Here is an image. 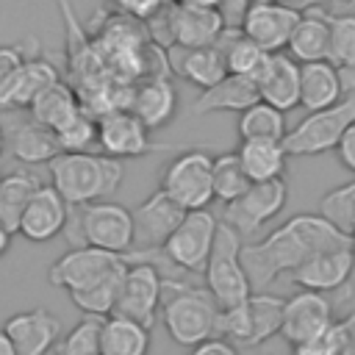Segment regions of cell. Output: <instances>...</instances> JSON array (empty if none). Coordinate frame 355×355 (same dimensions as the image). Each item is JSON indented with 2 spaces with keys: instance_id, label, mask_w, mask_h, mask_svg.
<instances>
[{
  "instance_id": "cell-5",
  "label": "cell",
  "mask_w": 355,
  "mask_h": 355,
  "mask_svg": "<svg viewBox=\"0 0 355 355\" xmlns=\"http://www.w3.org/2000/svg\"><path fill=\"white\" fill-rule=\"evenodd\" d=\"M283 297L269 291H252L247 302L233 308H219L216 336L230 341L233 347H261L272 336L280 333L283 322Z\"/></svg>"
},
{
  "instance_id": "cell-40",
  "label": "cell",
  "mask_w": 355,
  "mask_h": 355,
  "mask_svg": "<svg viewBox=\"0 0 355 355\" xmlns=\"http://www.w3.org/2000/svg\"><path fill=\"white\" fill-rule=\"evenodd\" d=\"M100 330H103V319H97V316H83L78 324H72L69 333L61 336L55 352H69V355H100Z\"/></svg>"
},
{
  "instance_id": "cell-23",
  "label": "cell",
  "mask_w": 355,
  "mask_h": 355,
  "mask_svg": "<svg viewBox=\"0 0 355 355\" xmlns=\"http://www.w3.org/2000/svg\"><path fill=\"white\" fill-rule=\"evenodd\" d=\"M225 25L214 8L180 6L172 0V47H211Z\"/></svg>"
},
{
  "instance_id": "cell-30",
  "label": "cell",
  "mask_w": 355,
  "mask_h": 355,
  "mask_svg": "<svg viewBox=\"0 0 355 355\" xmlns=\"http://www.w3.org/2000/svg\"><path fill=\"white\" fill-rule=\"evenodd\" d=\"M216 47L222 50L227 75H239V78H250V80H255L261 75V69L269 58V53H263L258 44H252L239 28H225Z\"/></svg>"
},
{
  "instance_id": "cell-36",
  "label": "cell",
  "mask_w": 355,
  "mask_h": 355,
  "mask_svg": "<svg viewBox=\"0 0 355 355\" xmlns=\"http://www.w3.org/2000/svg\"><path fill=\"white\" fill-rule=\"evenodd\" d=\"M211 186H214V200L230 202V200L241 197L252 183H250L239 155L236 153H222L211 164Z\"/></svg>"
},
{
  "instance_id": "cell-33",
  "label": "cell",
  "mask_w": 355,
  "mask_h": 355,
  "mask_svg": "<svg viewBox=\"0 0 355 355\" xmlns=\"http://www.w3.org/2000/svg\"><path fill=\"white\" fill-rule=\"evenodd\" d=\"M58 80L61 78H58L55 64H50L42 55H31L22 64V69H19V78H17L14 89H11V97H8V108L6 111H11V108H31V103L39 94H44L50 86H55Z\"/></svg>"
},
{
  "instance_id": "cell-44",
  "label": "cell",
  "mask_w": 355,
  "mask_h": 355,
  "mask_svg": "<svg viewBox=\"0 0 355 355\" xmlns=\"http://www.w3.org/2000/svg\"><path fill=\"white\" fill-rule=\"evenodd\" d=\"M336 155H338V164H341L347 172L355 175V122L344 130L341 141L336 144Z\"/></svg>"
},
{
  "instance_id": "cell-17",
  "label": "cell",
  "mask_w": 355,
  "mask_h": 355,
  "mask_svg": "<svg viewBox=\"0 0 355 355\" xmlns=\"http://www.w3.org/2000/svg\"><path fill=\"white\" fill-rule=\"evenodd\" d=\"M133 241L139 250H161L164 241L172 236V230L183 222L186 211L169 200L161 189H155L144 202H139L133 211Z\"/></svg>"
},
{
  "instance_id": "cell-38",
  "label": "cell",
  "mask_w": 355,
  "mask_h": 355,
  "mask_svg": "<svg viewBox=\"0 0 355 355\" xmlns=\"http://www.w3.org/2000/svg\"><path fill=\"white\" fill-rule=\"evenodd\" d=\"M31 55H39V42L36 39H25V42H17V44H0V111L8 108L11 89L19 78L22 64Z\"/></svg>"
},
{
  "instance_id": "cell-22",
  "label": "cell",
  "mask_w": 355,
  "mask_h": 355,
  "mask_svg": "<svg viewBox=\"0 0 355 355\" xmlns=\"http://www.w3.org/2000/svg\"><path fill=\"white\" fill-rule=\"evenodd\" d=\"M164 55H166V67L175 75H180L183 80L194 83L197 89H208L227 75L222 50L216 44H211V47H169V50H164Z\"/></svg>"
},
{
  "instance_id": "cell-6",
  "label": "cell",
  "mask_w": 355,
  "mask_h": 355,
  "mask_svg": "<svg viewBox=\"0 0 355 355\" xmlns=\"http://www.w3.org/2000/svg\"><path fill=\"white\" fill-rule=\"evenodd\" d=\"M202 275H205V291L214 297V302L222 311L247 302V297L252 294L247 272L241 266V239L225 222H219L216 227V239Z\"/></svg>"
},
{
  "instance_id": "cell-43",
  "label": "cell",
  "mask_w": 355,
  "mask_h": 355,
  "mask_svg": "<svg viewBox=\"0 0 355 355\" xmlns=\"http://www.w3.org/2000/svg\"><path fill=\"white\" fill-rule=\"evenodd\" d=\"M250 6H252V0H219L216 14H219L225 28H241L244 14L250 11Z\"/></svg>"
},
{
  "instance_id": "cell-45",
  "label": "cell",
  "mask_w": 355,
  "mask_h": 355,
  "mask_svg": "<svg viewBox=\"0 0 355 355\" xmlns=\"http://www.w3.org/2000/svg\"><path fill=\"white\" fill-rule=\"evenodd\" d=\"M189 355H239V349L225 338H208L189 349Z\"/></svg>"
},
{
  "instance_id": "cell-29",
  "label": "cell",
  "mask_w": 355,
  "mask_h": 355,
  "mask_svg": "<svg viewBox=\"0 0 355 355\" xmlns=\"http://www.w3.org/2000/svg\"><path fill=\"white\" fill-rule=\"evenodd\" d=\"M236 155L250 178V183L280 180L286 172V161H288L283 141H241Z\"/></svg>"
},
{
  "instance_id": "cell-37",
  "label": "cell",
  "mask_w": 355,
  "mask_h": 355,
  "mask_svg": "<svg viewBox=\"0 0 355 355\" xmlns=\"http://www.w3.org/2000/svg\"><path fill=\"white\" fill-rule=\"evenodd\" d=\"M327 61L338 69H355V11H330V53Z\"/></svg>"
},
{
  "instance_id": "cell-16",
  "label": "cell",
  "mask_w": 355,
  "mask_h": 355,
  "mask_svg": "<svg viewBox=\"0 0 355 355\" xmlns=\"http://www.w3.org/2000/svg\"><path fill=\"white\" fill-rule=\"evenodd\" d=\"M14 347V355H47L61 341V322L47 308H31L8 316L0 327Z\"/></svg>"
},
{
  "instance_id": "cell-14",
  "label": "cell",
  "mask_w": 355,
  "mask_h": 355,
  "mask_svg": "<svg viewBox=\"0 0 355 355\" xmlns=\"http://www.w3.org/2000/svg\"><path fill=\"white\" fill-rule=\"evenodd\" d=\"M355 269V255L349 244L341 247H330L316 252L313 258H308L302 266H297L288 277L294 286H300L302 291H338V288H349V277Z\"/></svg>"
},
{
  "instance_id": "cell-1",
  "label": "cell",
  "mask_w": 355,
  "mask_h": 355,
  "mask_svg": "<svg viewBox=\"0 0 355 355\" xmlns=\"http://www.w3.org/2000/svg\"><path fill=\"white\" fill-rule=\"evenodd\" d=\"M341 244H349V239L336 233L319 214H297L266 239L241 244V266L247 272L250 288L263 291L280 275H291L316 252Z\"/></svg>"
},
{
  "instance_id": "cell-9",
  "label": "cell",
  "mask_w": 355,
  "mask_h": 355,
  "mask_svg": "<svg viewBox=\"0 0 355 355\" xmlns=\"http://www.w3.org/2000/svg\"><path fill=\"white\" fill-rule=\"evenodd\" d=\"M211 164L214 158L202 150H186L175 155L161 169L158 189L175 200L186 214L189 211H205L214 202V186H211Z\"/></svg>"
},
{
  "instance_id": "cell-53",
  "label": "cell",
  "mask_w": 355,
  "mask_h": 355,
  "mask_svg": "<svg viewBox=\"0 0 355 355\" xmlns=\"http://www.w3.org/2000/svg\"><path fill=\"white\" fill-rule=\"evenodd\" d=\"M252 3H286V0H252Z\"/></svg>"
},
{
  "instance_id": "cell-51",
  "label": "cell",
  "mask_w": 355,
  "mask_h": 355,
  "mask_svg": "<svg viewBox=\"0 0 355 355\" xmlns=\"http://www.w3.org/2000/svg\"><path fill=\"white\" fill-rule=\"evenodd\" d=\"M3 153H6V130L0 125V158H3Z\"/></svg>"
},
{
  "instance_id": "cell-25",
  "label": "cell",
  "mask_w": 355,
  "mask_h": 355,
  "mask_svg": "<svg viewBox=\"0 0 355 355\" xmlns=\"http://www.w3.org/2000/svg\"><path fill=\"white\" fill-rule=\"evenodd\" d=\"M258 97V86L250 78H239V75H225L222 80H216L214 86L202 89L200 97L191 103V114L202 116V114H216V111H247L250 105H255Z\"/></svg>"
},
{
  "instance_id": "cell-28",
  "label": "cell",
  "mask_w": 355,
  "mask_h": 355,
  "mask_svg": "<svg viewBox=\"0 0 355 355\" xmlns=\"http://www.w3.org/2000/svg\"><path fill=\"white\" fill-rule=\"evenodd\" d=\"M39 186H42V180L28 169H14L0 178V225L11 236H17L19 219Z\"/></svg>"
},
{
  "instance_id": "cell-46",
  "label": "cell",
  "mask_w": 355,
  "mask_h": 355,
  "mask_svg": "<svg viewBox=\"0 0 355 355\" xmlns=\"http://www.w3.org/2000/svg\"><path fill=\"white\" fill-rule=\"evenodd\" d=\"M330 0H286L288 8H294L297 14H305V11H316V8H324Z\"/></svg>"
},
{
  "instance_id": "cell-11",
  "label": "cell",
  "mask_w": 355,
  "mask_h": 355,
  "mask_svg": "<svg viewBox=\"0 0 355 355\" xmlns=\"http://www.w3.org/2000/svg\"><path fill=\"white\" fill-rule=\"evenodd\" d=\"M216 216L205 211H189L183 222L172 230V236L164 241L161 255L166 258L169 266L183 269V272H202L216 239Z\"/></svg>"
},
{
  "instance_id": "cell-10",
  "label": "cell",
  "mask_w": 355,
  "mask_h": 355,
  "mask_svg": "<svg viewBox=\"0 0 355 355\" xmlns=\"http://www.w3.org/2000/svg\"><path fill=\"white\" fill-rule=\"evenodd\" d=\"M161 302H164V272L147 261L128 263V269L122 275L114 313L133 319L141 327L153 330L158 311H161Z\"/></svg>"
},
{
  "instance_id": "cell-42",
  "label": "cell",
  "mask_w": 355,
  "mask_h": 355,
  "mask_svg": "<svg viewBox=\"0 0 355 355\" xmlns=\"http://www.w3.org/2000/svg\"><path fill=\"white\" fill-rule=\"evenodd\" d=\"M166 3H169V0H111V6H114L119 14H125L128 19H133V22H147V19L155 17Z\"/></svg>"
},
{
  "instance_id": "cell-15",
  "label": "cell",
  "mask_w": 355,
  "mask_h": 355,
  "mask_svg": "<svg viewBox=\"0 0 355 355\" xmlns=\"http://www.w3.org/2000/svg\"><path fill=\"white\" fill-rule=\"evenodd\" d=\"M297 19L300 14L286 3H252L239 31L263 53L275 55V53H286Z\"/></svg>"
},
{
  "instance_id": "cell-2",
  "label": "cell",
  "mask_w": 355,
  "mask_h": 355,
  "mask_svg": "<svg viewBox=\"0 0 355 355\" xmlns=\"http://www.w3.org/2000/svg\"><path fill=\"white\" fill-rule=\"evenodd\" d=\"M50 186L67 205H89L108 200L125 178V166L103 153H58L50 164Z\"/></svg>"
},
{
  "instance_id": "cell-56",
  "label": "cell",
  "mask_w": 355,
  "mask_h": 355,
  "mask_svg": "<svg viewBox=\"0 0 355 355\" xmlns=\"http://www.w3.org/2000/svg\"><path fill=\"white\" fill-rule=\"evenodd\" d=\"M55 355H69V352H55Z\"/></svg>"
},
{
  "instance_id": "cell-39",
  "label": "cell",
  "mask_w": 355,
  "mask_h": 355,
  "mask_svg": "<svg viewBox=\"0 0 355 355\" xmlns=\"http://www.w3.org/2000/svg\"><path fill=\"white\" fill-rule=\"evenodd\" d=\"M55 141L61 153H89V147L97 144V116L80 103V111L55 130Z\"/></svg>"
},
{
  "instance_id": "cell-4",
  "label": "cell",
  "mask_w": 355,
  "mask_h": 355,
  "mask_svg": "<svg viewBox=\"0 0 355 355\" xmlns=\"http://www.w3.org/2000/svg\"><path fill=\"white\" fill-rule=\"evenodd\" d=\"M161 322L166 336L180 347H197L200 341L219 338V305L205 288L186 286L175 277L164 275V302Z\"/></svg>"
},
{
  "instance_id": "cell-47",
  "label": "cell",
  "mask_w": 355,
  "mask_h": 355,
  "mask_svg": "<svg viewBox=\"0 0 355 355\" xmlns=\"http://www.w3.org/2000/svg\"><path fill=\"white\" fill-rule=\"evenodd\" d=\"M175 3H180V6H194V8H214V11H216V3H219V0H175Z\"/></svg>"
},
{
  "instance_id": "cell-13",
  "label": "cell",
  "mask_w": 355,
  "mask_h": 355,
  "mask_svg": "<svg viewBox=\"0 0 355 355\" xmlns=\"http://www.w3.org/2000/svg\"><path fill=\"white\" fill-rule=\"evenodd\" d=\"M333 300L319 291H297L283 302V322H280V336L294 347L302 341H311L322 336L333 322Z\"/></svg>"
},
{
  "instance_id": "cell-52",
  "label": "cell",
  "mask_w": 355,
  "mask_h": 355,
  "mask_svg": "<svg viewBox=\"0 0 355 355\" xmlns=\"http://www.w3.org/2000/svg\"><path fill=\"white\" fill-rule=\"evenodd\" d=\"M349 322H352V330H349V336H352V347H355V313H349Z\"/></svg>"
},
{
  "instance_id": "cell-49",
  "label": "cell",
  "mask_w": 355,
  "mask_h": 355,
  "mask_svg": "<svg viewBox=\"0 0 355 355\" xmlns=\"http://www.w3.org/2000/svg\"><path fill=\"white\" fill-rule=\"evenodd\" d=\"M0 355H14V347H11V341L6 338L3 330H0Z\"/></svg>"
},
{
  "instance_id": "cell-48",
  "label": "cell",
  "mask_w": 355,
  "mask_h": 355,
  "mask_svg": "<svg viewBox=\"0 0 355 355\" xmlns=\"http://www.w3.org/2000/svg\"><path fill=\"white\" fill-rule=\"evenodd\" d=\"M11 239H14V236H11V233H8V230L0 225V255H6V252H8V247H11Z\"/></svg>"
},
{
  "instance_id": "cell-27",
  "label": "cell",
  "mask_w": 355,
  "mask_h": 355,
  "mask_svg": "<svg viewBox=\"0 0 355 355\" xmlns=\"http://www.w3.org/2000/svg\"><path fill=\"white\" fill-rule=\"evenodd\" d=\"M6 144L11 147V155L19 164L28 166H39V164H50L61 147L55 141V133L33 119H19L14 122V128L6 133Z\"/></svg>"
},
{
  "instance_id": "cell-8",
  "label": "cell",
  "mask_w": 355,
  "mask_h": 355,
  "mask_svg": "<svg viewBox=\"0 0 355 355\" xmlns=\"http://www.w3.org/2000/svg\"><path fill=\"white\" fill-rule=\"evenodd\" d=\"M352 122H355V89L347 92L336 105L308 114L294 130L286 133L283 147L288 155H302V158L330 153L336 150V144L341 141L344 130Z\"/></svg>"
},
{
  "instance_id": "cell-24",
  "label": "cell",
  "mask_w": 355,
  "mask_h": 355,
  "mask_svg": "<svg viewBox=\"0 0 355 355\" xmlns=\"http://www.w3.org/2000/svg\"><path fill=\"white\" fill-rule=\"evenodd\" d=\"M330 53V11L316 8L300 14L291 39L286 44V55L294 58L297 64H311V61H324Z\"/></svg>"
},
{
  "instance_id": "cell-26",
  "label": "cell",
  "mask_w": 355,
  "mask_h": 355,
  "mask_svg": "<svg viewBox=\"0 0 355 355\" xmlns=\"http://www.w3.org/2000/svg\"><path fill=\"white\" fill-rule=\"evenodd\" d=\"M344 97L338 67L324 61L300 64V105L305 111H324Z\"/></svg>"
},
{
  "instance_id": "cell-41",
  "label": "cell",
  "mask_w": 355,
  "mask_h": 355,
  "mask_svg": "<svg viewBox=\"0 0 355 355\" xmlns=\"http://www.w3.org/2000/svg\"><path fill=\"white\" fill-rule=\"evenodd\" d=\"M349 327H352L349 316L336 319L322 336H316L311 341H302V344H294L288 355H336L341 349V344L349 338Z\"/></svg>"
},
{
  "instance_id": "cell-31",
  "label": "cell",
  "mask_w": 355,
  "mask_h": 355,
  "mask_svg": "<svg viewBox=\"0 0 355 355\" xmlns=\"http://www.w3.org/2000/svg\"><path fill=\"white\" fill-rule=\"evenodd\" d=\"M150 330L125 316H105L100 330V355H147Z\"/></svg>"
},
{
  "instance_id": "cell-3",
  "label": "cell",
  "mask_w": 355,
  "mask_h": 355,
  "mask_svg": "<svg viewBox=\"0 0 355 355\" xmlns=\"http://www.w3.org/2000/svg\"><path fill=\"white\" fill-rule=\"evenodd\" d=\"M64 236L72 247H94L114 255H128L136 247L130 208L114 200L69 205Z\"/></svg>"
},
{
  "instance_id": "cell-32",
  "label": "cell",
  "mask_w": 355,
  "mask_h": 355,
  "mask_svg": "<svg viewBox=\"0 0 355 355\" xmlns=\"http://www.w3.org/2000/svg\"><path fill=\"white\" fill-rule=\"evenodd\" d=\"M28 111H31V119L33 122H39V125H44V128H50L55 133L64 122H69L80 111V97H78V92L69 83H61L58 80L44 94H39L31 103Z\"/></svg>"
},
{
  "instance_id": "cell-55",
  "label": "cell",
  "mask_w": 355,
  "mask_h": 355,
  "mask_svg": "<svg viewBox=\"0 0 355 355\" xmlns=\"http://www.w3.org/2000/svg\"><path fill=\"white\" fill-rule=\"evenodd\" d=\"M338 3H347V6H349V3H355V0H338Z\"/></svg>"
},
{
  "instance_id": "cell-7",
  "label": "cell",
  "mask_w": 355,
  "mask_h": 355,
  "mask_svg": "<svg viewBox=\"0 0 355 355\" xmlns=\"http://www.w3.org/2000/svg\"><path fill=\"white\" fill-rule=\"evenodd\" d=\"M125 269H128L125 255L103 252L94 247H72L50 263L47 280L55 288H64L67 294H78V291H89L94 286L119 280Z\"/></svg>"
},
{
  "instance_id": "cell-35",
  "label": "cell",
  "mask_w": 355,
  "mask_h": 355,
  "mask_svg": "<svg viewBox=\"0 0 355 355\" xmlns=\"http://www.w3.org/2000/svg\"><path fill=\"white\" fill-rule=\"evenodd\" d=\"M319 216L344 239L355 236V180L330 189L319 200Z\"/></svg>"
},
{
  "instance_id": "cell-54",
  "label": "cell",
  "mask_w": 355,
  "mask_h": 355,
  "mask_svg": "<svg viewBox=\"0 0 355 355\" xmlns=\"http://www.w3.org/2000/svg\"><path fill=\"white\" fill-rule=\"evenodd\" d=\"M349 247H352V255H355V236L349 239Z\"/></svg>"
},
{
  "instance_id": "cell-20",
  "label": "cell",
  "mask_w": 355,
  "mask_h": 355,
  "mask_svg": "<svg viewBox=\"0 0 355 355\" xmlns=\"http://www.w3.org/2000/svg\"><path fill=\"white\" fill-rule=\"evenodd\" d=\"M128 111L147 130H155V128L169 125L172 116L178 114V92H175L172 80L164 78V75H147L139 86L130 89Z\"/></svg>"
},
{
  "instance_id": "cell-12",
  "label": "cell",
  "mask_w": 355,
  "mask_h": 355,
  "mask_svg": "<svg viewBox=\"0 0 355 355\" xmlns=\"http://www.w3.org/2000/svg\"><path fill=\"white\" fill-rule=\"evenodd\" d=\"M288 200V186L286 180H266V183H252L241 197L225 202L222 219L230 230L239 233V239L252 236L261 230L269 219H275Z\"/></svg>"
},
{
  "instance_id": "cell-19",
  "label": "cell",
  "mask_w": 355,
  "mask_h": 355,
  "mask_svg": "<svg viewBox=\"0 0 355 355\" xmlns=\"http://www.w3.org/2000/svg\"><path fill=\"white\" fill-rule=\"evenodd\" d=\"M67 211H69V205L61 200V194L50 183H42L36 189V194L31 197V202L19 219L17 233L31 244L53 241L58 233H64Z\"/></svg>"
},
{
  "instance_id": "cell-18",
  "label": "cell",
  "mask_w": 355,
  "mask_h": 355,
  "mask_svg": "<svg viewBox=\"0 0 355 355\" xmlns=\"http://www.w3.org/2000/svg\"><path fill=\"white\" fill-rule=\"evenodd\" d=\"M97 144L108 158H139L150 150V130L128 111H105L97 116Z\"/></svg>"
},
{
  "instance_id": "cell-34",
  "label": "cell",
  "mask_w": 355,
  "mask_h": 355,
  "mask_svg": "<svg viewBox=\"0 0 355 355\" xmlns=\"http://www.w3.org/2000/svg\"><path fill=\"white\" fill-rule=\"evenodd\" d=\"M236 128H239L241 141H283L286 133H288L286 114L261 103V100L239 114Z\"/></svg>"
},
{
  "instance_id": "cell-21",
  "label": "cell",
  "mask_w": 355,
  "mask_h": 355,
  "mask_svg": "<svg viewBox=\"0 0 355 355\" xmlns=\"http://www.w3.org/2000/svg\"><path fill=\"white\" fill-rule=\"evenodd\" d=\"M255 86L261 103L286 114L300 105V64L286 53H275L266 58L261 75L255 78Z\"/></svg>"
},
{
  "instance_id": "cell-50",
  "label": "cell",
  "mask_w": 355,
  "mask_h": 355,
  "mask_svg": "<svg viewBox=\"0 0 355 355\" xmlns=\"http://www.w3.org/2000/svg\"><path fill=\"white\" fill-rule=\"evenodd\" d=\"M349 330H352V327H349ZM336 355H355V347H352V336H349V338L341 344V349H338Z\"/></svg>"
}]
</instances>
